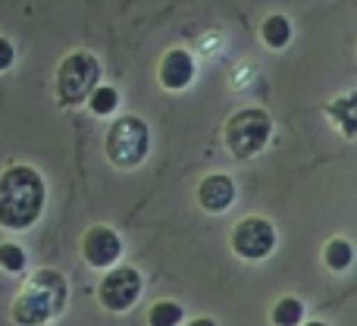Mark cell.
Here are the masks:
<instances>
[{
	"label": "cell",
	"mask_w": 357,
	"mask_h": 326,
	"mask_svg": "<svg viewBox=\"0 0 357 326\" xmlns=\"http://www.w3.org/2000/svg\"><path fill=\"white\" fill-rule=\"evenodd\" d=\"M100 85V63L88 50H75L56 66V101L63 107H75L91 98Z\"/></svg>",
	"instance_id": "5b68a950"
},
{
	"label": "cell",
	"mask_w": 357,
	"mask_h": 326,
	"mask_svg": "<svg viewBox=\"0 0 357 326\" xmlns=\"http://www.w3.org/2000/svg\"><path fill=\"white\" fill-rule=\"evenodd\" d=\"M66 279L56 270H38L19 298L13 302L10 317L16 326H44L54 314L66 308Z\"/></svg>",
	"instance_id": "7a4b0ae2"
},
{
	"label": "cell",
	"mask_w": 357,
	"mask_h": 326,
	"mask_svg": "<svg viewBox=\"0 0 357 326\" xmlns=\"http://www.w3.org/2000/svg\"><path fill=\"white\" fill-rule=\"evenodd\" d=\"M304 320H307V311H304V302L298 295H282L273 302L270 308L273 326H301Z\"/></svg>",
	"instance_id": "5bb4252c"
},
{
	"label": "cell",
	"mask_w": 357,
	"mask_h": 326,
	"mask_svg": "<svg viewBox=\"0 0 357 326\" xmlns=\"http://www.w3.org/2000/svg\"><path fill=\"white\" fill-rule=\"evenodd\" d=\"M291 35H295V29H291V19L285 13H270L260 22V41L270 50H285L291 44Z\"/></svg>",
	"instance_id": "7c38bea8"
},
{
	"label": "cell",
	"mask_w": 357,
	"mask_h": 326,
	"mask_svg": "<svg viewBox=\"0 0 357 326\" xmlns=\"http://www.w3.org/2000/svg\"><path fill=\"white\" fill-rule=\"evenodd\" d=\"M116 107H119V91L113 85H98L91 91V98H88V110L94 117H110V113H116Z\"/></svg>",
	"instance_id": "2e32d148"
},
{
	"label": "cell",
	"mask_w": 357,
	"mask_h": 326,
	"mask_svg": "<svg viewBox=\"0 0 357 326\" xmlns=\"http://www.w3.org/2000/svg\"><path fill=\"white\" fill-rule=\"evenodd\" d=\"M142 289H144V279L135 267L123 264V267H110L107 276L100 279L98 286V302L104 311L110 314H126V311L135 308V302L142 298Z\"/></svg>",
	"instance_id": "52a82bcc"
},
{
	"label": "cell",
	"mask_w": 357,
	"mask_h": 326,
	"mask_svg": "<svg viewBox=\"0 0 357 326\" xmlns=\"http://www.w3.org/2000/svg\"><path fill=\"white\" fill-rule=\"evenodd\" d=\"M235 195H238V188H235V179L229 172H210V176H204L197 182L195 191L197 207L204 214H226L235 204Z\"/></svg>",
	"instance_id": "9c48e42d"
},
{
	"label": "cell",
	"mask_w": 357,
	"mask_h": 326,
	"mask_svg": "<svg viewBox=\"0 0 357 326\" xmlns=\"http://www.w3.org/2000/svg\"><path fill=\"white\" fill-rule=\"evenodd\" d=\"M276 242H279L276 226L260 214L241 216V220L232 226V232H229V248L235 251V258L248 260V264L266 260L273 251H276Z\"/></svg>",
	"instance_id": "8992f818"
},
{
	"label": "cell",
	"mask_w": 357,
	"mask_h": 326,
	"mask_svg": "<svg viewBox=\"0 0 357 326\" xmlns=\"http://www.w3.org/2000/svg\"><path fill=\"white\" fill-rule=\"evenodd\" d=\"M13 60H16V50H13V44L6 41V38H0V73H6V69L13 66Z\"/></svg>",
	"instance_id": "ac0fdd59"
},
{
	"label": "cell",
	"mask_w": 357,
	"mask_h": 326,
	"mask_svg": "<svg viewBox=\"0 0 357 326\" xmlns=\"http://www.w3.org/2000/svg\"><path fill=\"white\" fill-rule=\"evenodd\" d=\"M354 258H357V251H354L351 239H345V235H333V239L323 245V267L333 270V273L351 270Z\"/></svg>",
	"instance_id": "4fadbf2b"
},
{
	"label": "cell",
	"mask_w": 357,
	"mask_h": 326,
	"mask_svg": "<svg viewBox=\"0 0 357 326\" xmlns=\"http://www.w3.org/2000/svg\"><path fill=\"white\" fill-rule=\"evenodd\" d=\"M273 138V117L264 107H241L222 126V145L235 161H251L264 154Z\"/></svg>",
	"instance_id": "3957f363"
},
{
	"label": "cell",
	"mask_w": 357,
	"mask_h": 326,
	"mask_svg": "<svg viewBox=\"0 0 357 326\" xmlns=\"http://www.w3.org/2000/svg\"><path fill=\"white\" fill-rule=\"evenodd\" d=\"M82 258L94 270H110L123 258V239L110 226H91L82 235Z\"/></svg>",
	"instance_id": "ba28073f"
},
{
	"label": "cell",
	"mask_w": 357,
	"mask_h": 326,
	"mask_svg": "<svg viewBox=\"0 0 357 326\" xmlns=\"http://www.w3.org/2000/svg\"><path fill=\"white\" fill-rule=\"evenodd\" d=\"M323 113L345 138H357V91H345L333 98L329 104H323Z\"/></svg>",
	"instance_id": "8fae6325"
},
{
	"label": "cell",
	"mask_w": 357,
	"mask_h": 326,
	"mask_svg": "<svg viewBox=\"0 0 357 326\" xmlns=\"http://www.w3.org/2000/svg\"><path fill=\"white\" fill-rule=\"evenodd\" d=\"M104 151L107 161H110L116 170H135L148 161L151 151V129L142 117L135 113H126V117L113 119V126L107 129L104 138Z\"/></svg>",
	"instance_id": "277c9868"
},
{
	"label": "cell",
	"mask_w": 357,
	"mask_h": 326,
	"mask_svg": "<svg viewBox=\"0 0 357 326\" xmlns=\"http://www.w3.org/2000/svg\"><path fill=\"white\" fill-rule=\"evenodd\" d=\"M182 320H185V308L178 302H169V298L151 304L148 311V326H178Z\"/></svg>",
	"instance_id": "9a60e30c"
},
{
	"label": "cell",
	"mask_w": 357,
	"mask_h": 326,
	"mask_svg": "<svg viewBox=\"0 0 357 326\" xmlns=\"http://www.w3.org/2000/svg\"><path fill=\"white\" fill-rule=\"evenodd\" d=\"M185 326H220V323H216L213 317H195V320H188Z\"/></svg>",
	"instance_id": "d6986e66"
},
{
	"label": "cell",
	"mask_w": 357,
	"mask_h": 326,
	"mask_svg": "<svg viewBox=\"0 0 357 326\" xmlns=\"http://www.w3.org/2000/svg\"><path fill=\"white\" fill-rule=\"evenodd\" d=\"M0 267H3L6 273H22L25 251L19 245H13V242H3V245H0Z\"/></svg>",
	"instance_id": "e0dca14e"
},
{
	"label": "cell",
	"mask_w": 357,
	"mask_h": 326,
	"mask_svg": "<svg viewBox=\"0 0 357 326\" xmlns=\"http://www.w3.org/2000/svg\"><path fill=\"white\" fill-rule=\"evenodd\" d=\"M195 57H191V50L185 47H169L167 54H163L160 66H157V79H160V85L167 88V91H185V88L195 82Z\"/></svg>",
	"instance_id": "30bf717a"
},
{
	"label": "cell",
	"mask_w": 357,
	"mask_h": 326,
	"mask_svg": "<svg viewBox=\"0 0 357 326\" xmlns=\"http://www.w3.org/2000/svg\"><path fill=\"white\" fill-rule=\"evenodd\" d=\"M301 326H329V323L326 320H304Z\"/></svg>",
	"instance_id": "ffe728a7"
},
{
	"label": "cell",
	"mask_w": 357,
	"mask_h": 326,
	"mask_svg": "<svg viewBox=\"0 0 357 326\" xmlns=\"http://www.w3.org/2000/svg\"><path fill=\"white\" fill-rule=\"evenodd\" d=\"M47 201V185L35 166H10L0 172V226L29 229L38 223Z\"/></svg>",
	"instance_id": "6da1fadb"
}]
</instances>
